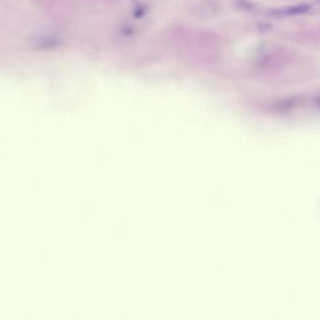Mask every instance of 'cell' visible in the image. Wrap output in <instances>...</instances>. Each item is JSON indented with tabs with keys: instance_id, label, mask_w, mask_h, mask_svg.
<instances>
[{
	"instance_id": "cell-1",
	"label": "cell",
	"mask_w": 320,
	"mask_h": 320,
	"mask_svg": "<svg viewBox=\"0 0 320 320\" xmlns=\"http://www.w3.org/2000/svg\"><path fill=\"white\" fill-rule=\"evenodd\" d=\"M311 10V6L308 4H300V5L284 7L280 9H276L271 11V14L276 17L293 16L304 14Z\"/></svg>"
},
{
	"instance_id": "cell-2",
	"label": "cell",
	"mask_w": 320,
	"mask_h": 320,
	"mask_svg": "<svg viewBox=\"0 0 320 320\" xmlns=\"http://www.w3.org/2000/svg\"><path fill=\"white\" fill-rule=\"evenodd\" d=\"M319 101H320V99H319Z\"/></svg>"
}]
</instances>
